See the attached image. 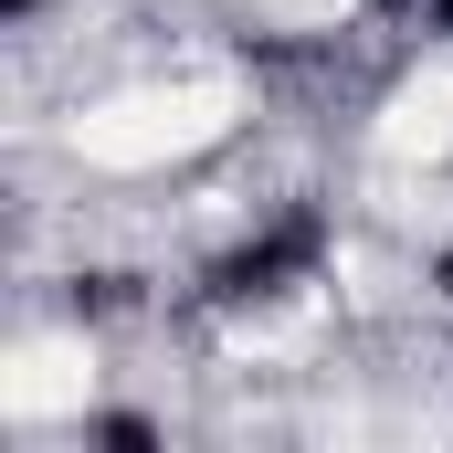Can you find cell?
<instances>
[{"label": "cell", "instance_id": "1", "mask_svg": "<svg viewBox=\"0 0 453 453\" xmlns=\"http://www.w3.org/2000/svg\"><path fill=\"white\" fill-rule=\"evenodd\" d=\"M327 253H338L327 211H274L264 232H242L232 253H211V274H201V306H222V317H264V306L306 296V285L327 274Z\"/></svg>", "mask_w": 453, "mask_h": 453}, {"label": "cell", "instance_id": "2", "mask_svg": "<svg viewBox=\"0 0 453 453\" xmlns=\"http://www.w3.org/2000/svg\"><path fill=\"white\" fill-rule=\"evenodd\" d=\"M42 11H53V0H0V21H11V32H21V21H42Z\"/></svg>", "mask_w": 453, "mask_h": 453}, {"label": "cell", "instance_id": "3", "mask_svg": "<svg viewBox=\"0 0 453 453\" xmlns=\"http://www.w3.org/2000/svg\"><path fill=\"white\" fill-rule=\"evenodd\" d=\"M422 21H433V32H443V42H453V0H422Z\"/></svg>", "mask_w": 453, "mask_h": 453}, {"label": "cell", "instance_id": "4", "mask_svg": "<svg viewBox=\"0 0 453 453\" xmlns=\"http://www.w3.org/2000/svg\"><path fill=\"white\" fill-rule=\"evenodd\" d=\"M433 285H443V306H453V242H443V264H433Z\"/></svg>", "mask_w": 453, "mask_h": 453}, {"label": "cell", "instance_id": "5", "mask_svg": "<svg viewBox=\"0 0 453 453\" xmlns=\"http://www.w3.org/2000/svg\"><path fill=\"white\" fill-rule=\"evenodd\" d=\"M369 11H422V0H369Z\"/></svg>", "mask_w": 453, "mask_h": 453}]
</instances>
